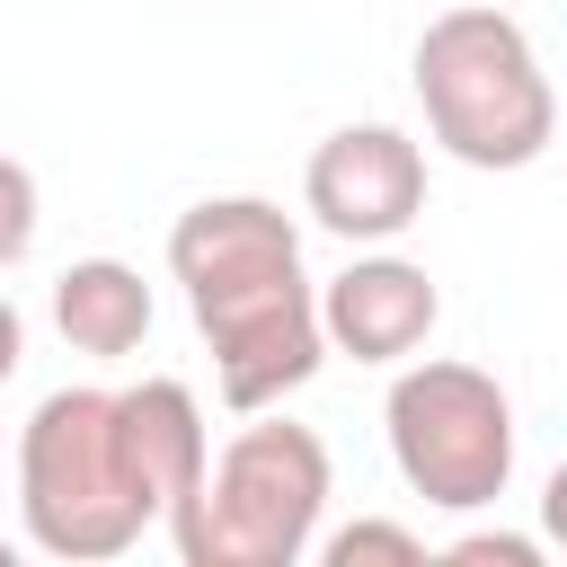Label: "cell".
Masks as SVG:
<instances>
[{
	"label": "cell",
	"mask_w": 567,
	"mask_h": 567,
	"mask_svg": "<svg viewBox=\"0 0 567 567\" xmlns=\"http://www.w3.org/2000/svg\"><path fill=\"white\" fill-rule=\"evenodd\" d=\"M168 275L186 284L195 337L213 346L221 408H284L319 363V284L301 266V230L266 195H204L168 221Z\"/></svg>",
	"instance_id": "obj_1"
},
{
	"label": "cell",
	"mask_w": 567,
	"mask_h": 567,
	"mask_svg": "<svg viewBox=\"0 0 567 567\" xmlns=\"http://www.w3.org/2000/svg\"><path fill=\"white\" fill-rule=\"evenodd\" d=\"M408 80H416L434 151H452L461 168L505 177V168L549 159V142H558V89L540 71V44L496 0L434 9L408 53Z\"/></svg>",
	"instance_id": "obj_2"
},
{
	"label": "cell",
	"mask_w": 567,
	"mask_h": 567,
	"mask_svg": "<svg viewBox=\"0 0 567 567\" xmlns=\"http://www.w3.org/2000/svg\"><path fill=\"white\" fill-rule=\"evenodd\" d=\"M337 496L328 443L275 408H248V425L204 452L195 487L168 505V540L186 567H301L319 540V514Z\"/></svg>",
	"instance_id": "obj_3"
},
{
	"label": "cell",
	"mask_w": 567,
	"mask_h": 567,
	"mask_svg": "<svg viewBox=\"0 0 567 567\" xmlns=\"http://www.w3.org/2000/svg\"><path fill=\"white\" fill-rule=\"evenodd\" d=\"M18 523H27V549L62 567H106L159 523L124 470L106 390L71 381L35 399V416L18 425Z\"/></svg>",
	"instance_id": "obj_4"
},
{
	"label": "cell",
	"mask_w": 567,
	"mask_h": 567,
	"mask_svg": "<svg viewBox=\"0 0 567 567\" xmlns=\"http://www.w3.org/2000/svg\"><path fill=\"white\" fill-rule=\"evenodd\" d=\"M381 434L390 461L408 478V496H425L434 514H478L514 487V399L496 372L461 363V354H408L390 363V399H381Z\"/></svg>",
	"instance_id": "obj_5"
},
{
	"label": "cell",
	"mask_w": 567,
	"mask_h": 567,
	"mask_svg": "<svg viewBox=\"0 0 567 567\" xmlns=\"http://www.w3.org/2000/svg\"><path fill=\"white\" fill-rule=\"evenodd\" d=\"M301 213L346 248H390L425 213V142L399 124H337L301 168Z\"/></svg>",
	"instance_id": "obj_6"
},
{
	"label": "cell",
	"mask_w": 567,
	"mask_h": 567,
	"mask_svg": "<svg viewBox=\"0 0 567 567\" xmlns=\"http://www.w3.org/2000/svg\"><path fill=\"white\" fill-rule=\"evenodd\" d=\"M434 319H443L434 275L416 257H390V248L346 257V275L319 284V337H328V354H354V363H408V354H425Z\"/></svg>",
	"instance_id": "obj_7"
},
{
	"label": "cell",
	"mask_w": 567,
	"mask_h": 567,
	"mask_svg": "<svg viewBox=\"0 0 567 567\" xmlns=\"http://www.w3.org/2000/svg\"><path fill=\"white\" fill-rule=\"evenodd\" d=\"M106 408H115V443H124L133 487H142L151 514L168 523V505L195 487V470H204V452H213V434H204V399H195L186 381L151 372V381H133V390H106Z\"/></svg>",
	"instance_id": "obj_8"
},
{
	"label": "cell",
	"mask_w": 567,
	"mask_h": 567,
	"mask_svg": "<svg viewBox=\"0 0 567 567\" xmlns=\"http://www.w3.org/2000/svg\"><path fill=\"white\" fill-rule=\"evenodd\" d=\"M53 328H62L71 354H97V363L142 354V337H151V284H142V266H124V257H71L53 275Z\"/></svg>",
	"instance_id": "obj_9"
},
{
	"label": "cell",
	"mask_w": 567,
	"mask_h": 567,
	"mask_svg": "<svg viewBox=\"0 0 567 567\" xmlns=\"http://www.w3.org/2000/svg\"><path fill=\"white\" fill-rule=\"evenodd\" d=\"M328 567H363V558H390V567H425V540L408 532V523H381V514H363V523H346V532H328V540H310Z\"/></svg>",
	"instance_id": "obj_10"
},
{
	"label": "cell",
	"mask_w": 567,
	"mask_h": 567,
	"mask_svg": "<svg viewBox=\"0 0 567 567\" xmlns=\"http://www.w3.org/2000/svg\"><path fill=\"white\" fill-rule=\"evenodd\" d=\"M35 221H44L35 168L0 151V275H9V266H27V248H35Z\"/></svg>",
	"instance_id": "obj_11"
},
{
	"label": "cell",
	"mask_w": 567,
	"mask_h": 567,
	"mask_svg": "<svg viewBox=\"0 0 567 567\" xmlns=\"http://www.w3.org/2000/svg\"><path fill=\"white\" fill-rule=\"evenodd\" d=\"M443 558H452V567H549V549L523 540V532H461Z\"/></svg>",
	"instance_id": "obj_12"
},
{
	"label": "cell",
	"mask_w": 567,
	"mask_h": 567,
	"mask_svg": "<svg viewBox=\"0 0 567 567\" xmlns=\"http://www.w3.org/2000/svg\"><path fill=\"white\" fill-rule=\"evenodd\" d=\"M18 363H27V319H18V301L0 292V390L18 381Z\"/></svg>",
	"instance_id": "obj_13"
},
{
	"label": "cell",
	"mask_w": 567,
	"mask_h": 567,
	"mask_svg": "<svg viewBox=\"0 0 567 567\" xmlns=\"http://www.w3.org/2000/svg\"><path fill=\"white\" fill-rule=\"evenodd\" d=\"M9 558H18V549H9V540H0V567H9Z\"/></svg>",
	"instance_id": "obj_14"
}]
</instances>
